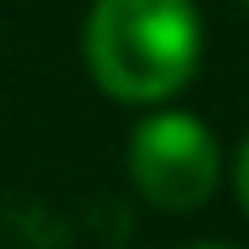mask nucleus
Masks as SVG:
<instances>
[{"instance_id": "nucleus-1", "label": "nucleus", "mask_w": 249, "mask_h": 249, "mask_svg": "<svg viewBox=\"0 0 249 249\" xmlns=\"http://www.w3.org/2000/svg\"><path fill=\"white\" fill-rule=\"evenodd\" d=\"M204 23L193 0H96L85 17V68L113 102H164L193 79Z\"/></svg>"}, {"instance_id": "nucleus-2", "label": "nucleus", "mask_w": 249, "mask_h": 249, "mask_svg": "<svg viewBox=\"0 0 249 249\" xmlns=\"http://www.w3.org/2000/svg\"><path fill=\"white\" fill-rule=\"evenodd\" d=\"M124 164H130V181H136L142 198L159 204V210H176V215L210 204V193L221 181L215 136L193 113H147L130 136Z\"/></svg>"}, {"instance_id": "nucleus-3", "label": "nucleus", "mask_w": 249, "mask_h": 249, "mask_svg": "<svg viewBox=\"0 0 249 249\" xmlns=\"http://www.w3.org/2000/svg\"><path fill=\"white\" fill-rule=\"evenodd\" d=\"M238 198H244V210H249V142L238 147Z\"/></svg>"}, {"instance_id": "nucleus-4", "label": "nucleus", "mask_w": 249, "mask_h": 249, "mask_svg": "<svg viewBox=\"0 0 249 249\" xmlns=\"http://www.w3.org/2000/svg\"><path fill=\"white\" fill-rule=\"evenodd\" d=\"M193 249H221V244H193Z\"/></svg>"}, {"instance_id": "nucleus-5", "label": "nucleus", "mask_w": 249, "mask_h": 249, "mask_svg": "<svg viewBox=\"0 0 249 249\" xmlns=\"http://www.w3.org/2000/svg\"><path fill=\"white\" fill-rule=\"evenodd\" d=\"M244 6H249V0H244Z\"/></svg>"}]
</instances>
